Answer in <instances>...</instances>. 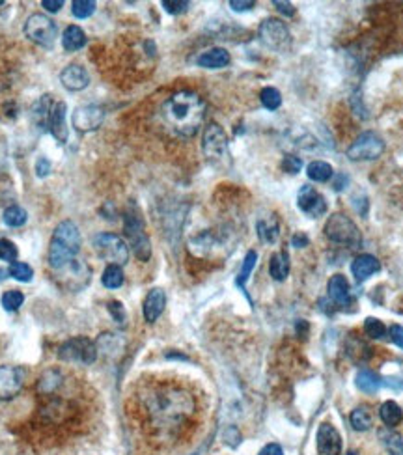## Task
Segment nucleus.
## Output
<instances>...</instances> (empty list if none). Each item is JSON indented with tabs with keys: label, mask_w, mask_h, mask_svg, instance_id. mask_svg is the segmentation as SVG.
<instances>
[{
	"label": "nucleus",
	"mask_w": 403,
	"mask_h": 455,
	"mask_svg": "<svg viewBox=\"0 0 403 455\" xmlns=\"http://www.w3.org/2000/svg\"><path fill=\"white\" fill-rule=\"evenodd\" d=\"M256 261H258V254H256V250H248L247 256H245V260H243V265H241L239 274H237V278H235V284H237V287H241L243 291H245V286H247L248 278H250L254 267H256Z\"/></svg>",
	"instance_id": "2f4dec72"
},
{
	"label": "nucleus",
	"mask_w": 403,
	"mask_h": 455,
	"mask_svg": "<svg viewBox=\"0 0 403 455\" xmlns=\"http://www.w3.org/2000/svg\"><path fill=\"white\" fill-rule=\"evenodd\" d=\"M258 455H284V450H282V446L280 444H265L263 448L260 450V454Z\"/></svg>",
	"instance_id": "603ef678"
},
{
	"label": "nucleus",
	"mask_w": 403,
	"mask_h": 455,
	"mask_svg": "<svg viewBox=\"0 0 403 455\" xmlns=\"http://www.w3.org/2000/svg\"><path fill=\"white\" fill-rule=\"evenodd\" d=\"M306 174H308V177H310L312 181L327 183L334 176V170H332L331 164L325 163V161H314V163L308 164Z\"/></svg>",
	"instance_id": "7c9ffc66"
},
{
	"label": "nucleus",
	"mask_w": 403,
	"mask_h": 455,
	"mask_svg": "<svg viewBox=\"0 0 403 455\" xmlns=\"http://www.w3.org/2000/svg\"><path fill=\"white\" fill-rule=\"evenodd\" d=\"M26 370L21 366H0V401L17 396L25 386Z\"/></svg>",
	"instance_id": "ddd939ff"
},
{
	"label": "nucleus",
	"mask_w": 403,
	"mask_h": 455,
	"mask_svg": "<svg viewBox=\"0 0 403 455\" xmlns=\"http://www.w3.org/2000/svg\"><path fill=\"white\" fill-rule=\"evenodd\" d=\"M124 230L133 252L140 261H148L151 258V243L150 237L144 232V221L138 209L131 206L124 215Z\"/></svg>",
	"instance_id": "20e7f679"
},
{
	"label": "nucleus",
	"mask_w": 403,
	"mask_h": 455,
	"mask_svg": "<svg viewBox=\"0 0 403 455\" xmlns=\"http://www.w3.org/2000/svg\"><path fill=\"white\" fill-rule=\"evenodd\" d=\"M0 302H2V308H4L6 312H17L21 306H23V302H25V295H23L19 289H10V291L2 295Z\"/></svg>",
	"instance_id": "c9c22d12"
},
{
	"label": "nucleus",
	"mask_w": 403,
	"mask_h": 455,
	"mask_svg": "<svg viewBox=\"0 0 403 455\" xmlns=\"http://www.w3.org/2000/svg\"><path fill=\"white\" fill-rule=\"evenodd\" d=\"M256 232H258V237H260L261 243L273 245V243L279 241V235H280L279 219L274 215L267 217V219H260L258 224H256Z\"/></svg>",
	"instance_id": "5701e85b"
},
{
	"label": "nucleus",
	"mask_w": 403,
	"mask_h": 455,
	"mask_svg": "<svg viewBox=\"0 0 403 455\" xmlns=\"http://www.w3.org/2000/svg\"><path fill=\"white\" fill-rule=\"evenodd\" d=\"M161 116L166 127L174 131L177 137L190 138L195 137L204 124L206 103L195 91H176L163 103Z\"/></svg>",
	"instance_id": "f03ea898"
},
{
	"label": "nucleus",
	"mask_w": 403,
	"mask_h": 455,
	"mask_svg": "<svg viewBox=\"0 0 403 455\" xmlns=\"http://www.w3.org/2000/svg\"><path fill=\"white\" fill-rule=\"evenodd\" d=\"M25 34L32 43L49 49L56 41L58 25L51 17L43 15V13H32L25 23Z\"/></svg>",
	"instance_id": "6e6552de"
},
{
	"label": "nucleus",
	"mask_w": 403,
	"mask_h": 455,
	"mask_svg": "<svg viewBox=\"0 0 403 455\" xmlns=\"http://www.w3.org/2000/svg\"><path fill=\"white\" fill-rule=\"evenodd\" d=\"M379 271H381V261L371 254L357 256L351 263V273L357 282H364V280L370 278L371 274L379 273Z\"/></svg>",
	"instance_id": "412c9836"
},
{
	"label": "nucleus",
	"mask_w": 403,
	"mask_h": 455,
	"mask_svg": "<svg viewBox=\"0 0 403 455\" xmlns=\"http://www.w3.org/2000/svg\"><path fill=\"white\" fill-rule=\"evenodd\" d=\"M17 254H19V250L15 247V243H12L10 239H0V260L13 263L17 260Z\"/></svg>",
	"instance_id": "37998d69"
},
{
	"label": "nucleus",
	"mask_w": 403,
	"mask_h": 455,
	"mask_svg": "<svg viewBox=\"0 0 403 455\" xmlns=\"http://www.w3.org/2000/svg\"><path fill=\"white\" fill-rule=\"evenodd\" d=\"M230 52L222 47H213L209 51L202 52L200 56L196 58V65H200L204 69H221L230 64Z\"/></svg>",
	"instance_id": "4be33fe9"
},
{
	"label": "nucleus",
	"mask_w": 403,
	"mask_h": 455,
	"mask_svg": "<svg viewBox=\"0 0 403 455\" xmlns=\"http://www.w3.org/2000/svg\"><path fill=\"white\" fill-rule=\"evenodd\" d=\"M62 45L67 52L80 51L86 45V34L85 30L77 25H69L62 34Z\"/></svg>",
	"instance_id": "bb28decb"
},
{
	"label": "nucleus",
	"mask_w": 403,
	"mask_h": 455,
	"mask_svg": "<svg viewBox=\"0 0 403 455\" xmlns=\"http://www.w3.org/2000/svg\"><path fill=\"white\" fill-rule=\"evenodd\" d=\"M379 441L391 455H403V436L392 428L379 430Z\"/></svg>",
	"instance_id": "cd10ccee"
},
{
	"label": "nucleus",
	"mask_w": 403,
	"mask_h": 455,
	"mask_svg": "<svg viewBox=\"0 0 403 455\" xmlns=\"http://www.w3.org/2000/svg\"><path fill=\"white\" fill-rule=\"evenodd\" d=\"M8 274H10V271H8V269H0V282H2V280H6Z\"/></svg>",
	"instance_id": "13d9d810"
},
{
	"label": "nucleus",
	"mask_w": 403,
	"mask_h": 455,
	"mask_svg": "<svg viewBox=\"0 0 403 455\" xmlns=\"http://www.w3.org/2000/svg\"><path fill=\"white\" fill-rule=\"evenodd\" d=\"M28 221V213L21 206H10L4 211V224L10 228H21L25 226Z\"/></svg>",
	"instance_id": "f704fd0d"
},
{
	"label": "nucleus",
	"mask_w": 403,
	"mask_h": 455,
	"mask_svg": "<svg viewBox=\"0 0 403 455\" xmlns=\"http://www.w3.org/2000/svg\"><path fill=\"white\" fill-rule=\"evenodd\" d=\"M342 181H347V179H345V176H338V181H334V189H336V190L344 189V187H342Z\"/></svg>",
	"instance_id": "4d7b16f0"
},
{
	"label": "nucleus",
	"mask_w": 403,
	"mask_h": 455,
	"mask_svg": "<svg viewBox=\"0 0 403 455\" xmlns=\"http://www.w3.org/2000/svg\"><path fill=\"white\" fill-rule=\"evenodd\" d=\"M349 422H351L353 430L355 431H368L371 430V425H373L371 412L368 410V407H357V409L351 412Z\"/></svg>",
	"instance_id": "473e14b6"
},
{
	"label": "nucleus",
	"mask_w": 403,
	"mask_h": 455,
	"mask_svg": "<svg viewBox=\"0 0 403 455\" xmlns=\"http://www.w3.org/2000/svg\"><path fill=\"white\" fill-rule=\"evenodd\" d=\"M8 271H10V276L17 280V282H30L34 278V269L28 263H23V261L10 263Z\"/></svg>",
	"instance_id": "4c0bfd02"
},
{
	"label": "nucleus",
	"mask_w": 403,
	"mask_h": 455,
	"mask_svg": "<svg viewBox=\"0 0 403 455\" xmlns=\"http://www.w3.org/2000/svg\"><path fill=\"white\" fill-rule=\"evenodd\" d=\"M60 82H62L65 90L80 91L90 85V75H88V71H86L83 65H65L62 73H60Z\"/></svg>",
	"instance_id": "a211bd4d"
},
{
	"label": "nucleus",
	"mask_w": 403,
	"mask_h": 455,
	"mask_svg": "<svg viewBox=\"0 0 403 455\" xmlns=\"http://www.w3.org/2000/svg\"><path fill=\"white\" fill-rule=\"evenodd\" d=\"M269 274L276 282H282V280L287 278V274H290V254L286 250H279V252H274L271 256V260H269Z\"/></svg>",
	"instance_id": "b1692460"
},
{
	"label": "nucleus",
	"mask_w": 403,
	"mask_h": 455,
	"mask_svg": "<svg viewBox=\"0 0 403 455\" xmlns=\"http://www.w3.org/2000/svg\"><path fill=\"white\" fill-rule=\"evenodd\" d=\"M347 455H358V454H357V452H353V450H351V452H347Z\"/></svg>",
	"instance_id": "bf43d9fd"
},
{
	"label": "nucleus",
	"mask_w": 403,
	"mask_h": 455,
	"mask_svg": "<svg viewBox=\"0 0 403 455\" xmlns=\"http://www.w3.org/2000/svg\"><path fill=\"white\" fill-rule=\"evenodd\" d=\"M222 439H224V444H228L230 448H237L243 441V436H241V431L235 428V425H228L224 433H222Z\"/></svg>",
	"instance_id": "a18cd8bd"
},
{
	"label": "nucleus",
	"mask_w": 403,
	"mask_h": 455,
	"mask_svg": "<svg viewBox=\"0 0 403 455\" xmlns=\"http://www.w3.org/2000/svg\"><path fill=\"white\" fill-rule=\"evenodd\" d=\"M103 286L109 287V289H118L124 284V271L120 265H107V269L103 271Z\"/></svg>",
	"instance_id": "72a5a7b5"
},
{
	"label": "nucleus",
	"mask_w": 403,
	"mask_h": 455,
	"mask_svg": "<svg viewBox=\"0 0 403 455\" xmlns=\"http://www.w3.org/2000/svg\"><path fill=\"white\" fill-rule=\"evenodd\" d=\"M202 150L209 163L215 166H224L230 161V151H228L226 133L219 124H209L204 131L202 138Z\"/></svg>",
	"instance_id": "39448f33"
},
{
	"label": "nucleus",
	"mask_w": 403,
	"mask_h": 455,
	"mask_svg": "<svg viewBox=\"0 0 403 455\" xmlns=\"http://www.w3.org/2000/svg\"><path fill=\"white\" fill-rule=\"evenodd\" d=\"M164 306H166V293L161 287H153L144 299V319L148 323H155L157 319L161 318V313L164 312Z\"/></svg>",
	"instance_id": "6ab92c4d"
},
{
	"label": "nucleus",
	"mask_w": 403,
	"mask_h": 455,
	"mask_svg": "<svg viewBox=\"0 0 403 455\" xmlns=\"http://www.w3.org/2000/svg\"><path fill=\"white\" fill-rule=\"evenodd\" d=\"M260 39L269 49L276 52H286L292 47V34L284 21L269 17L260 25Z\"/></svg>",
	"instance_id": "9b49d317"
},
{
	"label": "nucleus",
	"mask_w": 403,
	"mask_h": 455,
	"mask_svg": "<svg viewBox=\"0 0 403 455\" xmlns=\"http://www.w3.org/2000/svg\"><path fill=\"white\" fill-rule=\"evenodd\" d=\"M364 332L370 338L381 340L384 338V334H386V326H384L383 321H379L378 318H366Z\"/></svg>",
	"instance_id": "ea45409f"
},
{
	"label": "nucleus",
	"mask_w": 403,
	"mask_h": 455,
	"mask_svg": "<svg viewBox=\"0 0 403 455\" xmlns=\"http://www.w3.org/2000/svg\"><path fill=\"white\" fill-rule=\"evenodd\" d=\"M379 417L383 420L386 428H396L397 423L403 420V410L396 401H384L379 409Z\"/></svg>",
	"instance_id": "c756f323"
},
{
	"label": "nucleus",
	"mask_w": 403,
	"mask_h": 455,
	"mask_svg": "<svg viewBox=\"0 0 403 455\" xmlns=\"http://www.w3.org/2000/svg\"><path fill=\"white\" fill-rule=\"evenodd\" d=\"M325 235L332 243L347 245L351 248H357L362 243L357 224L344 213H334V215L329 217V221L325 224Z\"/></svg>",
	"instance_id": "423d86ee"
},
{
	"label": "nucleus",
	"mask_w": 403,
	"mask_h": 455,
	"mask_svg": "<svg viewBox=\"0 0 403 455\" xmlns=\"http://www.w3.org/2000/svg\"><path fill=\"white\" fill-rule=\"evenodd\" d=\"M319 455H342V436L332 423L323 422L316 436Z\"/></svg>",
	"instance_id": "dca6fc26"
},
{
	"label": "nucleus",
	"mask_w": 403,
	"mask_h": 455,
	"mask_svg": "<svg viewBox=\"0 0 403 455\" xmlns=\"http://www.w3.org/2000/svg\"><path fill=\"white\" fill-rule=\"evenodd\" d=\"M282 168L286 170L287 174H299L301 168H303V161L299 157L286 155L282 159Z\"/></svg>",
	"instance_id": "49530a36"
},
{
	"label": "nucleus",
	"mask_w": 403,
	"mask_h": 455,
	"mask_svg": "<svg viewBox=\"0 0 403 455\" xmlns=\"http://www.w3.org/2000/svg\"><path fill=\"white\" fill-rule=\"evenodd\" d=\"M96 347H98V353H103L107 357H116V355L124 351L125 342L120 336H116V334L105 332V334H99Z\"/></svg>",
	"instance_id": "a878e982"
},
{
	"label": "nucleus",
	"mask_w": 403,
	"mask_h": 455,
	"mask_svg": "<svg viewBox=\"0 0 403 455\" xmlns=\"http://www.w3.org/2000/svg\"><path fill=\"white\" fill-rule=\"evenodd\" d=\"M60 386V373L58 371H47L43 377L39 379V390L45 392V394H49V392L56 390Z\"/></svg>",
	"instance_id": "a19ab883"
},
{
	"label": "nucleus",
	"mask_w": 403,
	"mask_h": 455,
	"mask_svg": "<svg viewBox=\"0 0 403 455\" xmlns=\"http://www.w3.org/2000/svg\"><path fill=\"white\" fill-rule=\"evenodd\" d=\"M327 291H329V297H331L334 304L347 306L353 300L351 286H349V282H347L344 274H334L327 284Z\"/></svg>",
	"instance_id": "aec40b11"
},
{
	"label": "nucleus",
	"mask_w": 403,
	"mask_h": 455,
	"mask_svg": "<svg viewBox=\"0 0 403 455\" xmlns=\"http://www.w3.org/2000/svg\"><path fill=\"white\" fill-rule=\"evenodd\" d=\"M96 252L109 261V265H125L129 261V247L116 234H98L91 241Z\"/></svg>",
	"instance_id": "0eeeda50"
},
{
	"label": "nucleus",
	"mask_w": 403,
	"mask_h": 455,
	"mask_svg": "<svg viewBox=\"0 0 403 455\" xmlns=\"http://www.w3.org/2000/svg\"><path fill=\"white\" fill-rule=\"evenodd\" d=\"M78 250H80V232L77 224L73 221H62L54 228L49 245V265L52 271L75 260Z\"/></svg>",
	"instance_id": "7ed1b4c3"
},
{
	"label": "nucleus",
	"mask_w": 403,
	"mask_h": 455,
	"mask_svg": "<svg viewBox=\"0 0 403 455\" xmlns=\"http://www.w3.org/2000/svg\"><path fill=\"white\" fill-rule=\"evenodd\" d=\"M58 358L64 362H78V364L90 366L98 358V347L91 340L85 336H77L64 342L58 347Z\"/></svg>",
	"instance_id": "9d476101"
},
{
	"label": "nucleus",
	"mask_w": 403,
	"mask_h": 455,
	"mask_svg": "<svg viewBox=\"0 0 403 455\" xmlns=\"http://www.w3.org/2000/svg\"><path fill=\"white\" fill-rule=\"evenodd\" d=\"M96 2L94 0H73L72 2V13L77 19H88L90 15L96 12Z\"/></svg>",
	"instance_id": "58836bf2"
},
{
	"label": "nucleus",
	"mask_w": 403,
	"mask_h": 455,
	"mask_svg": "<svg viewBox=\"0 0 403 455\" xmlns=\"http://www.w3.org/2000/svg\"><path fill=\"white\" fill-rule=\"evenodd\" d=\"M297 206L310 219H319L327 213V200L310 185H303L297 195Z\"/></svg>",
	"instance_id": "4468645a"
},
{
	"label": "nucleus",
	"mask_w": 403,
	"mask_h": 455,
	"mask_svg": "<svg viewBox=\"0 0 403 455\" xmlns=\"http://www.w3.org/2000/svg\"><path fill=\"white\" fill-rule=\"evenodd\" d=\"M49 131L58 144L67 142L69 129H67V104L64 101L52 104L51 114H49Z\"/></svg>",
	"instance_id": "f3484780"
},
{
	"label": "nucleus",
	"mask_w": 403,
	"mask_h": 455,
	"mask_svg": "<svg viewBox=\"0 0 403 455\" xmlns=\"http://www.w3.org/2000/svg\"><path fill=\"white\" fill-rule=\"evenodd\" d=\"M355 384L360 392H366V394H375V392L383 386V381L379 377L378 373H373L370 370H360L357 373V379H355Z\"/></svg>",
	"instance_id": "c85d7f7f"
},
{
	"label": "nucleus",
	"mask_w": 403,
	"mask_h": 455,
	"mask_svg": "<svg viewBox=\"0 0 403 455\" xmlns=\"http://www.w3.org/2000/svg\"><path fill=\"white\" fill-rule=\"evenodd\" d=\"M54 280L67 291H80L83 287L90 284L91 269L85 261L72 260L69 263H65L64 267L54 271Z\"/></svg>",
	"instance_id": "1a4fd4ad"
},
{
	"label": "nucleus",
	"mask_w": 403,
	"mask_h": 455,
	"mask_svg": "<svg viewBox=\"0 0 403 455\" xmlns=\"http://www.w3.org/2000/svg\"><path fill=\"white\" fill-rule=\"evenodd\" d=\"M308 243H310V239H308V235H306V234H295V235H293V239H292L293 247L303 248V247H306Z\"/></svg>",
	"instance_id": "5fc2aeb1"
},
{
	"label": "nucleus",
	"mask_w": 403,
	"mask_h": 455,
	"mask_svg": "<svg viewBox=\"0 0 403 455\" xmlns=\"http://www.w3.org/2000/svg\"><path fill=\"white\" fill-rule=\"evenodd\" d=\"M384 140L373 131H366L355 138V142L349 146L347 157L351 161H375L383 155Z\"/></svg>",
	"instance_id": "f8f14e48"
},
{
	"label": "nucleus",
	"mask_w": 403,
	"mask_h": 455,
	"mask_svg": "<svg viewBox=\"0 0 403 455\" xmlns=\"http://www.w3.org/2000/svg\"><path fill=\"white\" fill-rule=\"evenodd\" d=\"M144 409L151 431L159 439H174L195 414L196 401L190 392L174 384H161L144 396Z\"/></svg>",
	"instance_id": "f257e3e1"
},
{
	"label": "nucleus",
	"mask_w": 403,
	"mask_h": 455,
	"mask_svg": "<svg viewBox=\"0 0 403 455\" xmlns=\"http://www.w3.org/2000/svg\"><path fill=\"white\" fill-rule=\"evenodd\" d=\"M52 103H51V96H41V98L34 103L32 111H30V118H32L34 125L38 129H45L49 127V114H51Z\"/></svg>",
	"instance_id": "393cba45"
},
{
	"label": "nucleus",
	"mask_w": 403,
	"mask_h": 455,
	"mask_svg": "<svg viewBox=\"0 0 403 455\" xmlns=\"http://www.w3.org/2000/svg\"><path fill=\"white\" fill-rule=\"evenodd\" d=\"M256 6V2L252 0H232L230 2V8L234 10V12H248V10H252Z\"/></svg>",
	"instance_id": "8fccbe9b"
},
{
	"label": "nucleus",
	"mask_w": 403,
	"mask_h": 455,
	"mask_svg": "<svg viewBox=\"0 0 403 455\" xmlns=\"http://www.w3.org/2000/svg\"><path fill=\"white\" fill-rule=\"evenodd\" d=\"M161 6L164 8V12L170 15H182L190 8V2L187 0H163Z\"/></svg>",
	"instance_id": "79ce46f5"
},
{
	"label": "nucleus",
	"mask_w": 403,
	"mask_h": 455,
	"mask_svg": "<svg viewBox=\"0 0 403 455\" xmlns=\"http://www.w3.org/2000/svg\"><path fill=\"white\" fill-rule=\"evenodd\" d=\"M73 127L80 133H90L101 127L105 120V112L98 104H83L73 112Z\"/></svg>",
	"instance_id": "2eb2a0df"
},
{
	"label": "nucleus",
	"mask_w": 403,
	"mask_h": 455,
	"mask_svg": "<svg viewBox=\"0 0 403 455\" xmlns=\"http://www.w3.org/2000/svg\"><path fill=\"white\" fill-rule=\"evenodd\" d=\"M384 386H389V388H396V390H403V381L397 377H386L383 381Z\"/></svg>",
	"instance_id": "6e6d98bb"
},
{
	"label": "nucleus",
	"mask_w": 403,
	"mask_h": 455,
	"mask_svg": "<svg viewBox=\"0 0 403 455\" xmlns=\"http://www.w3.org/2000/svg\"><path fill=\"white\" fill-rule=\"evenodd\" d=\"M107 308H109V312H111L112 319L116 321L118 325L125 326V321H127V312H125L124 304H122L120 300H111V302L107 304Z\"/></svg>",
	"instance_id": "c03bdc74"
},
{
	"label": "nucleus",
	"mask_w": 403,
	"mask_h": 455,
	"mask_svg": "<svg viewBox=\"0 0 403 455\" xmlns=\"http://www.w3.org/2000/svg\"><path fill=\"white\" fill-rule=\"evenodd\" d=\"M260 101L267 111H276V109H280V104H282V96H280V91L276 90V88L267 86V88L261 90Z\"/></svg>",
	"instance_id": "e433bc0d"
},
{
	"label": "nucleus",
	"mask_w": 403,
	"mask_h": 455,
	"mask_svg": "<svg viewBox=\"0 0 403 455\" xmlns=\"http://www.w3.org/2000/svg\"><path fill=\"white\" fill-rule=\"evenodd\" d=\"M41 6L45 8L47 12L56 13V12H60V10H62L64 2H62V0H43V2H41Z\"/></svg>",
	"instance_id": "864d4df0"
},
{
	"label": "nucleus",
	"mask_w": 403,
	"mask_h": 455,
	"mask_svg": "<svg viewBox=\"0 0 403 455\" xmlns=\"http://www.w3.org/2000/svg\"><path fill=\"white\" fill-rule=\"evenodd\" d=\"M273 4L276 6V10H279L280 13H284L286 17H293V15H295V8H293L292 2H280V0H274Z\"/></svg>",
	"instance_id": "3c124183"
},
{
	"label": "nucleus",
	"mask_w": 403,
	"mask_h": 455,
	"mask_svg": "<svg viewBox=\"0 0 403 455\" xmlns=\"http://www.w3.org/2000/svg\"><path fill=\"white\" fill-rule=\"evenodd\" d=\"M51 161H49L45 155H41L38 161H36V176L38 177L49 176V174H51Z\"/></svg>",
	"instance_id": "de8ad7c7"
},
{
	"label": "nucleus",
	"mask_w": 403,
	"mask_h": 455,
	"mask_svg": "<svg viewBox=\"0 0 403 455\" xmlns=\"http://www.w3.org/2000/svg\"><path fill=\"white\" fill-rule=\"evenodd\" d=\"M389 336H391L392 344H396L400 349H403V326L402 325H392L389 329Z\"/></svg>",
	"instance_id": "09e8293b"
}]
</instances>
